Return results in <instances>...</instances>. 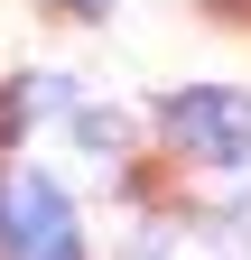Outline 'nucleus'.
I'll return each mask as SVG.
<instances>
[{
	"mask_svg": "<svg viewBox=\"0 0 251 260\" xmlns=\"http://www.w3.org/2000/svg\"><path fill=\"white\" fill-rule=\"evenodd\" d=\"M10 121H19V103H0V140H10Z\"/></svg>",
	"mask_w": 251,
	"mask_h": 260,
	"instance_id": "obj_6",
	"label": "nucleus"
},
{
	"mask_svg": "<svg viewBox=\"0 0 251 260\" xmlns=\"http://www.w3.org/2000/svg\"><path fill=\"white\" fill-rule=\"evenodd\" d=\"M149 260H251V251H242L233 233H177V242H159Z\"/></svg>",
	"mask_w": 251,
	"mask_h": 260,
	"instance_id": "obj_3",
	"label": "nucleus"
},
{
	"mask_svg": "<svg viewBox=\"0 0 251 260\" xmlns=\"http://www.w3.org/2000/svg\"><path fill=\"white\" fill-rule=\"evenodd\" d=\"M168 140L196 149V158H242L251 149V93H233V84L177 93V103H168Z\"/></svg>",
	"mask_w": 251,
	"mask_h": 260,
	"instance_id": "obj_2",
	"label": "nucleus"
},
{
	"mask_svg": "<svg viewBox=\"0 0 251 260\" xmlns=\"http://www.w3.org/2000/svg\"><path fill=\"white\" fill-rule=\"evenodd\" d=\"M56 10H75V19H103V10H112V0H56Z\"/></svg>",
	"mask_w": 251,
	"mask_h": 260,
	"instance_id": "obj_5",
	"label": "nucleus"
},
{
	"mask_svg": "<svg viewBox=\"0 0 251 260\" xmlns=\"http://www.w3.org/2000/svg\"><path fill=\"white\" fill-rule=\"evenodd\" d=\"M0 242H10V260H84L66 186L56 177H10L0 186Z\"/></svg>",
	"mask_w": 251,
	"mask_h": 260,
	"instance_id": "obj_1",
	"label": "nucleus"
},
{
	"mask_svg": "<svg viewBox=\"0 0 251 260\" xmlns=\"http://www.w3.org/2000/svg\"><path fill=\"white\" fill-rule=\"evenodd\" d=\"M75 103V84L66 75H38V84H19V112H66Z\"/></svg>",
	"mask_w": 251,
	"mask_h": 260,
	"instance_id": "obj_4",
	"label": "nucleus"
}]
</instances>
